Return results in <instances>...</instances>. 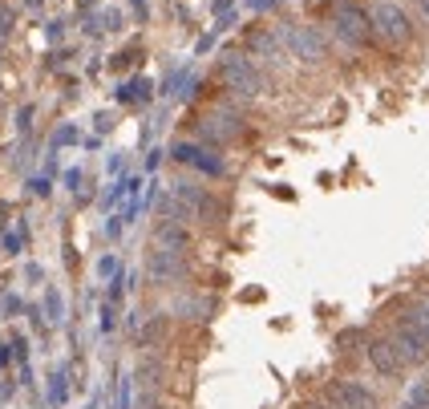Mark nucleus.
Here are the masks:
<instances>
[{
	"label": "nucleus",
	"mask_w": 429,
	"mask_h": 409,
	"mask_svg": "<svg viewBox=\"0 0 429 409\" xmlns=\"http://www.w3.org/2000/svg\"><path fill=\"white\" fill-rule=\"evenodd\" d=\"M33 195H49V182L45 178H33Z\"/></svg>",
	"instance_id": "obj_19"
},
{
	"label": "nucleus",
	"mask_w": 429,
	"mask_h": 409,
	"mask_svg": "<svg viewBox=\"0 0 429 409\" xmlns=\"http://www.w3.org/2000/svg\"><path fill=\"white\" fill-rule=\"evenodd\" d=\"M49 381H53V385H49V401H53V406H65V397H69V385H65V373H53V377H49Z\"/></svg>",
	"instance_id": "obj_11"
},
{
	"label": "nucleus",
	"mask_w": 429,
	"mask_h": 409,
	"mask_svg": "<svg viewBox=\"0 0 429 409\" xmlns=\"http://www.w3.org/2000/svg\"><path fill=\"white\" fill-rule=\"evenodd\" d=\"M369 361H372V369L385 373V377H401L405 373V361H401V352H397V345H393L389 336L369 345Z\"/></svg>",
	"instance_id": "obj_4"
},
{
	"label": "nucleus",
	"mask_w": 429,
	"mask_h": 409,
	"mask_svg": "<svg viewBox=\"0 0 429 409\" xmlns=\"http://www.w3.org/2000/svg\"><path fill=\"white\" fill-rule=\"evenodd\" d=\"M8 33H13V8L0 4V37H8Z\"/></svg>",
	"instance_id": "obj_14"
},
{
	"label": "nucleus",
	"mask_w": 429,
	"mask_h": 409,
	"mask_svg": "<svg viewBox=\"0 0 429 409\" xmlns=\"http://www.w3.org/2000/svg\"><path fill=\"white\" fill-rule=\"evenodd\" d=\"M73 138H78V130H73V126H65V130L57 134V146H61V142H73Z\"/></svg>",
	"instance_id": "obj_18"
},
{
	"label": "nucleus",
	"mask_w": 429,
	"mask_h": 409,
	"mask_svg": "<svg viewBox=\"0 0 429 409\" xmlns=\"http://www.w3.org/2000/svg\"><path fill=\"white\" fill-rule=\"evenodd\" d=\"M377 20H381V29H385V33H389V37H409V20L401 17V13H397V8H393V4H381V8H377Z\"/></svg>",
	"instance_id": "obj_9"
},
{
	"label": "nucleus",
	"mask_w": 429,
	"mask_h": 409,
	"mask_svg": "<svg viewBox=\"0 0 429 409\" xmlns=\"http://www.w3.org/2000/svg\"><path fill=\"white\" fill-rule=\"evenodd\" d=\"M389 340L397 345V352H401L405 365H426L429 361V336L421 332V324H417L413 316H401V320H397V329L389 332Z\"/></svg>",
	"instance_id": "obj_1"
},
{
	"label": "nucleus",
	"mask_w": 429,
	"mask_h": 409,
	"mask_svg": "<svg viewBox=\"0 0 429 409\" xmlns=\"http://www.w3.org/2000/svg\"><path fill=\"white\" fill-rule=\"evenodd\" d=\"M175 199L187 207V211H191V219H211V215H214V199L207 195L198 182H187V178H182V182H175Z\"/></svg>",
	"instance_id": "obj_3"
},
{
	"label": "nucleus",
	"mask_w": 429,
	"mask_h": 409,
	"mask_svg": "<svg viewBox=\"0 0 429 409\" xmlns=\"http://www.w3.org/2000/svg\"><path fill=\"white\" fill-rule=\"evenodd\" d=\"M175 158H178V162H187V166L207 171V175H223V171H227V166H223V158H211L203 146H191V142H178V146H175Z\"/></svg>",
	"instance_id": "obj_7"
},
{
	"label": "nucleus",
	"mask_w": 429,
	"mask_h": 409,
	"mask_svg": "<svg viewBox=\"0 0 429 409\" xmlns=\"http://www.w3.org/2000/svg\"><path fill=\"white\" fill-rule=\"evenodd\" d=\"M328 401L336 409H372V406H377L372 389L356 385V381H336V385L328 389Z\"/></svg>",
	"instance_id": "obj_2"
},
{
	"label": "nucleus",
	"mask_w": 429,
	"mask_h": 409,
	"mask_svg": "<svg viewBox=\"0 0 429 409\" xmlns=\"http://www.w3.org/2000/svg\"><path fill=\"white\" fill-rule=\"evenodd\" d=\"M187 239H191V235L182 231V223H178V219H166V223H158V227H154V247L182 252V247H187Z\"/></svg>",
	"instance_id": "obj_8"
},
{
	"label": "nucleus",
	"mask_w": 429,
	"mask_h": 409,
	"mask_svg": "<svg viewBox=\"0 0 429 409\" xmlns=\"http://www.w3.org/2000/svg\"><path fill=\"white\" fill-rule=\"evenodd\" d=\"M223 81H227L231 89H239V94H259V73H255L243 57H231L223 65Z\"/></svg>",
	"instance_id": "obj_6"
},
{
	"label": "nucleus",
	"mask_w": 429,
	"mask_h": 409,
	"mask_svg": "<svg viewBox=\"0 0 429 409\" xmlns=\"http://www.w3.org/2000/svg\"><path fill=\"white\" fill-rule=\"evenodd\" d=\"M45 304H49V320H61V296L49 288V296H45Z\"/></svg>",
	"instance_id": "obj_15"
},
{
	"label": "nucleus",
	"mask_w": 429,
	"mask_h": 409,
	"mask_svg": "<svg viewBox=\"0 0 429 409\" xmlns=\"http://www.w3.org/2000/svg\"><path fill=\"white\" fill-rule=\"evenodd\" d=\"M24 4H33V8H37V4H41V0H24Z\"/></svg>",
	"instance_id": "obj_21"
},
{
	"label": "nucleus",
	"mask_w": 429,
	"mask_h": 409,
	"mask_svg": "<svg viewBox=\"0 0 429 409\" xmlns=\"http://www.w3.org/2000/svg\"><path fill=\"white\" fill-rule=\"evenodd\" d=\"M409 316L417 320V324H421V332L429 336V296H421V300H417V308H413Z\"/></svg>",
	"instance_id": "obj_13"
},
{
	"label": "nucleus",
	"mask_w": 429,
	"mask_h": 409,
	"mask_svg": "<svg viewBox=\"0 0 429 409\" xmlns=\"http://www.w3.org/2000/svg\"><path fill=\"white\" fill-rule=\"evenodd\" d=\"M340 33H344V37H352V41H361V37H365V29H361V17L344 8V13H340Z\"/></svg>",
	"instance_id": "obj_10"
},
{
	"label": "nucleus",
	"mask_w": 429,
	"mask_h": 409,
	"mask_svg": "<svg viewBox=\"0 0 429 409\" xmlns=\"http://www.w3.org/2000/svg\"><path fill=\"white\" fill-rule=\"evenodd\" d=\"M114 268H117V259H114V255H106V259L98 264V272H101V275H114Z\"/></svg>",
	"instance_id": "obj_17"
},
{
	"label": "nucleus",
	"mask_w": 429,
	"mask_h": 409,
	"mask_svg": "<svg viewBox=\"0 0 429 409\" xmlns=\"http://www.w3.org/2000/svg\"><path fill=\"white\" fill-rule=\"evenodd\" d=\"M4 361H8V352H4V349H0V369H4Z\"/></svg>",
	"instance_id": "obj_20"
},
{
	"label": "nucleus",
	"mask_w": 429,
	"mask_h": 409,
	"mask_svg": "<svg viewBox=\"0 0 429 409\" xmlns=\"http://www.w3.org/2000/svg\"><path fill=\"white\" fill-rule=\"evenodd\" d=\"M122 101H146L150 94H146V81H130V85H122V94H117Z\"/></svg>",
	"instance_id": "obj_12"
},
{
	"label": "nucleus",
	"mask_w": 429,
	"mask_h": 409,
	"mask_svg": "<svg viewBox=\"0 0 429 409\" xmlns=\"http://www.w3.org/2000/svg\"><path fill=\"white\" fill-rule=\"evenodd\" d=\"M187 264H182V252H170V247H154L150 255V275L158 284H170V280H182Z\"/></svg>",
	"instance_id": "obj_5"
},
{
	"label": "nucleus",
	"mask_w": 429,
	"mask_h": 409,
	"mask_svg": "<svg viewBox=\"0 0 429 409\" xmlns=\"http://www.w3.org/2000/svg\"><path fill=\"white\" fill-rule=\"evenodd\" d=\"M29 122H33V106H20V114H17V130H29Z\"/></svg>",
	"instance_id": "obj_16"
}]
</instances>
